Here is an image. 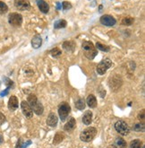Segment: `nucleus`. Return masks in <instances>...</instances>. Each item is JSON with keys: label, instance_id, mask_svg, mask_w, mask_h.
I'll list each match as a JSON object with an SVG mask.
<instances>
[{"label": "nucleus", "instance_id": "1", "mask_svg": "<svg viewBox=\"0 0 145 148\" xmlns=\"http://www.w3.org/2000/svg\"><path fill=\"white\" fill-rule=\"evenodd\" d=\"M27 102L31 106L32 111H34L37 115H41L44 111V107L41 104V102L37 99L36 95L34 94H30L27 99Z\"/></svg>", "mask_w": 145, "mask_h": 148}, {"label": "nucleus", "instance_id": "2", "mask_svg": "<svg viewBox=\"0 0 145 148\" xmlns=\"http://www.w3.org/2000/svg\"><path fill=\"white\" fill-rule=\"evenodd\" d=\"M82 49L84 51V55L88 59L92 60L94 58L97 54H98V51L97 49L95 48V46L93 45V43L91 41H88V40H85L82 42Z\"/></svg>", "mask_w": 145, "mask_h": 148}, {"label": "nucleus", "instance_id": "3", "mask_svg": "<svg viewBox=\"0 0 145 148\" xmlns=\"http://www.w3.org/2000/svg\"><path fill=\"white\" fill-rule=\"evenodd\" d=\"M97 134V129L95 127H88L86 129H84L83 131L80 135V139L83 142H91L93 138L95 137Z\"/></svg>", "mask_w": 145, "mask_h": 148}, {"label": "nucleus", "instance_id": "4", "mask_svg": "<svg viewBox=\"0 0 145 148\" xmlns=\"http://www.w3.org/2000/svg\"><path fill=\"white\" fill-rule=\"evenodd\" d=\"M70 110H71L70 105L65 101L62 102L60 105H59L58 114H59V117H60V119L62 121H65L66 119V118L68 117V115H69V113H70Z\"/></svg>", "mask_w": 145, "mask_h": 148}, {"label": "nucleus", "instance_id": "5", "mask_svg": "<svg viewBox=\"0 0 145 148\" xmlns=\"http://www.w3.org/2000/svg\"><path fill=\"white\" fill-rule=\"evenodd\" d=\"M8 23L14 27H19L22 23V16L18 13H11L8 15Z\"/></svg>", "mask_w": 145, "mask_h": 148}, {"label": "nucleus", "instance_id": "6", "mask_svg": "<svg viewBox=\"0 0 145 148\" xmlns=\"http://www.w3.org/2000/svg\"><path fill=\"white\" fill-rule=\"evenodd\" d=\"M112 66V61L110 60L109 58H105L103 59L102 61L97 66V73L100 75H104L107 71L108 69Z\"/></svg>", "mask_w": 145, "mask_h": 148}, {"label": "nucleus", "instance_id": "7", "mask_svg": "<svg viewBox=\"0 0 145 148\" xmlns=\"http://www.w3.org/2000/svg\"><path fill=\"white\" fill-rule=\"evenodd\" d=\"M115 128H116V131L122 136H126V135H128L130 132V128H129L128 125H127L126 122H125V121H123V120L117 121V122L115 124Z\"/></svg>", "mask_w": 145, "mask_h": 148}, {"label": "nucleus", "instance_id": "8", "mask_svg": "<svg viewBox=\"0 0 145 148\" xmlns=\"http://www.w3.org/2000/svg\"><path fill=\"white\" fill-rule=\"evenodd\" d=\"M14 5L18 10L27 11L31 8L29 0H14Z\"/></svg>", "mask_w": 145, "mask_h": 148}, {"label": "nucleus", "instance_id": "9", "mask_svg": "<svg viewBox=\"0 0 145 148\" xmlns=\"http://www.w3.org/2000/svg\"><path fill=\"white\" fill-rule=\"evenodd\" d=\"M100 23L103 24L105 26H114L116 23V20L114 18L113 16L109 15V14H105L102 15L100 17Z\"/></svg>", "mask_w": 145, "mask_h": 148}, {"label": "nucleus", "instance_id": "10", "mask_svg": "<svg viewBox=\"0 0 145 148\" xmlns=\"http://www.w3.org/2000/svg\"><path fill=\"white\" fill-rule=\"evenodd\" d=\"M21 108H22V111L23 113V115L26 117V118H32L33 116V111L31 108V106L29 105V103L25 101H22L21 102Z\"/></svg>", "mask_w": 145, "mask_h": 148}, {"label": "nucleus", "instance_id": "11", "mask_svg": "<svg viewBox=\"0 0 145 148\" xmlns=\"http://www.w3.org/2000/svg\"><path fill=\"white\" fill-rule=\"evenodd\" d=\"M18 106H19L18 99H17V97L14 96V95H12L9 99V101H8V109L12 111H14L18 108Z\"/></svg>", "mask_w": 145, "mask_h": 148}, {"label": "nucleus", "instance_id": "12", "mask_svg": "<svg viewBox=\"0 0 145 148\" xmlns=\"http://www.w3.org/2000/svg\"><path fill=\"white\" fill-rule=\"evenodd\" d=\"M37 5L39 7V9L44 14H48L49 11V5L47 2H45L44 0H36Z\"/></svg>", "mask_w": 145, "mask_h": 148}, {"label": "nucleus", "instance_id": "13", "mask_svg": "<svg viewBox=\"0 0 145 148\" xmlns=\"http://www.w3.org/2000/svg\"><path fill=\"white\" fill-rule=\"evenodd\" d=\"M57 117L56 116L55 113H50V114L48 115V119H47V124L49 126V127H56L57 125Z\"/></svg>", "mask_w": 145, "mask_h": 148}, {"label": "nucleus", "instance_id": "14", "mask_svg": "<svg viewBox=\"0 0 145 148\" xmlns=\"http://www.w3.org/2000/svg\"><path fill=\"white\" fill-rule=\"evenodd\" d=\"M41 44H42L41 36L39 35V34H37V35L34 36L31 40V46L34 49H39L41 46Z\"/></svg>", "mask_w": 145, "mask_h": 148}, {"label": "nucleus", "instance_id": "15", "mask_svg": "<svg viewBox=\"0 0 145 148\" xmlns=\"http://www.w3.org/2000/svg\"><path fill=\"white\" fill-rule=\"evenodd\" d=\"M91 121H92V112L91 110H87L82 117V122L85 125H90L91 123Z\"/></svg>", "mask_w": 145, "mask_h": 148}, {"label": "nucleus", "instance_id": "16", "mask_svg": "<svg viewBox=\"0 0 145 148\" xmlns=\"http://www.w3.org/2000/svg\"><path fill=\"white\" fill-rule=\"evenodd\" d=\"M126 146H127L126 142L123 138L120 137L116 138L113 144V148H126Z\"/></svg>", "mask_w": 145, "mask_h": 148}, {"label": "nucleus", "instance_id": "17", "mask_svg": "<svg viewBox=\"0 0 145 148\" xmlns=\"http://www.w3.org/2000/svg\"><path fill=\"white\" fill-rule=\"evenodd\" d=\"M75 126H76V121H75L74 118H71L69 119V121H68V122L65 125L64 129L65 130V131H69L70 132L75 127Z\"/></svg>", "mask_w": 145, "mask_h": 148}, {"label": "nucleus", "instance_id": "18", "mask_svg": "<svg viewBox=\"0 0 145 148\" xmlns=\"http://www.w3.org/2000/svg\"><path fill=\"white\" fill-rule=\"evenodd\" d=\"M86 101H87V104H88V106L90 108L93 109V108L97 107V99H96V97L94 96V95H92V94L89 95Z\"/></svg>", "mask_w": 145, "mask_h": 148}, {"label": "nucleus", "instance_id": "19", "mask_svg": "<svg viewBox=\"0 0 145 148\" xmlns=\"http://www.w3.org/2000/svg\"><path fill=\"white\" fill-rule=\"evenodd\" d=\"M63 48L66 50V51H69V52H73L75 48V44L74 41H70V40H67L65 41L63 43Z\"/></svg>", "mask_w": 145, "mask_h": 148}, {"label": "nucleus", "instance_id": "20", "mask_svg": "<svg viewBox=\"0 0 145 148\" xmlns=\"http://www.w3.org/2000/svg\"><path fill=\"white\" fill-rule=\"evenodd\" d=\"M64 138H65V135H64L62 132H57V133L56 134L55 137H54V141H53V143H54L55 145H57V144H59V143H61V142L64 140Z\"/></svg>", "mask_w": 145, "mask_h": 148}, {"label": "nucleus", "instance_id": "21", "mask_svg": "<svg viewBox=\"0 0 145 148\" xmlns=\"http://www.w3.org/2000/svg\"><path fill=\"white\" fill-rule=\"evenodd\" d=\"M66 25H67L66 21L61 19V20H58V21H57V22L55 23V24H54V28H55V29H62V28H65Z\"/></svg>", "mask_w": 145, "mask_h": 148}, {"label": "nucleus", "instance_id": "22", "mask_svg": "<svg viewBox=\"0 0 145 148\" xmlns=\"http://www.w3.org/2000/svg\"><path fill=\"white\" fill-rule=\"evenodd\" d=\"M85 106H86V104H85L84 99H82V98L79 99L78 101H76V102H75V107L77 108L78 110H84L85 109Z\"/></svg>", "mask_w": 145, "mask_h": 148}, {"label": "nucleus", "instance_id": "23", "mask_svg": "<svg viewBox=\"0 0 145 148\" xmlns=\"http://www.w3.org/2000/svg\"><path fill=\"white\" fill-rule=\"evenodd\" d=\"M134 22V19L133 17H130V16H126V17H124L123 20H122V24L123 25H126V26H130Z\"/></svg>", "mask_w": 145, "mask_h": 148}, {"label": "nucleus", "instance_id": "24", "mask_svg": "<svg viewBox=\"0 0 145 148\" xmlns=\"http://www.w3.org/2000/svg\"><path fill=\"white\" fill-rule=\"evenodd\" d=\"M95 48L98 49H99V50H101V51H104V52H108L110 50L109 46L104 45V44H102V43H100V42H97L96 43Z\"/></svg>", "mask_w": 145, "mask_h": 148}, {"label": "nucleus", "instance_id": "25", "mask_svg": "<svg viewBox=\"0 0 145 148\" xmlns=\"http://www.w3.org/2000/svg\"><path fill=\"white\" fill-rule=\"evenodd\" d=\"M142 143L139 140V139H135V140L132 141L130 143V147L131 148H142Z\"/></svg>", "mask_w": 145, "mask_h": 148}, {"label": "nucleus", "instance_id": "26", "mask_svg": "<svg viewBox=\"0 0 145 148\" xmlns=\"http://www.w3.org/2000/svg\"><path fill=\"white\" fill-rule=\"evenodd\" d=\"M8 11V6L3 1H0V14H4Z\"/></svg>", "mask_w": 145, "mask_h": 148}, {"label": "nucleus", "instance_id": "27", "mask_svg": "<svg viewBox=\"0 0 145 148\" xmlns=\"http://www.w3.org/2000/svg\"><path fill=\"white\" fill-rule=\"evenodd\" d=\"M133 129L136 132H144V125L142 123H139V124H135L133 127Z\"/></svg>", "mask_w": 145, "mask_h": 148}, {"label": "nucleus", "instance_id": "28", "mask_svg": "<svg viewBox=\"0 0 145 148\" xmlns=\"http://www.w3.org/2000/svg\"><path fill=\"white\" fill-rule=\"evenodd\" d=\"M50 53L51 55H52L53 57H58V56H60L61 53H62V51L59 49L58 48H55L53 49H51L50 50Z\"/></svg>", "mask_w": 145, "mask_h": 148}, {"label": "nucleus", "instance_id": "29", "mask_svg": "<svg viewBox=\"0 0 145 148\" xmlns=\"http://www.w3.org/2000/svg\"><path fill=\"white\" fill-rule=\"evenodd\" d=\"M62 8H63V10H69L70 8H72V5H71L70 2L64 1L62 3Z\"/></svg>", "mask_w": 145, "mask_h": 148}, {"label": "nucleus", "instance_id": "30", "mask_svg": "<svg viewBox=\"0 0 145 148\" xmlns=\"http://www.w3.org/2000/svg\"><path fill=\"white\" fill-rule=\"evenodd\" d=\"M4 81H5V84H6V86L8 87V88H11V87L14 85V83L12 80H10L9 78L7 77H4Z\"/></svg>", "mask_w": 145, "mask_h": 148}, {"label": "nucleus", "instance_id": "31", "mask_svg": "<svg viewBox=\"0 0 145 148\" xmlns=\"http://www.w3.org/2000/svg\"><path fill=\"white\" fill-rule=\"evenodd\" d=\"M5 121V115L3 114V113H1L0 112V125H2L4 122Z\"/></svg>", "mask_w": 145, "mask_h": 148}, {"label": "nucleus", "instance_id": "32", "mask_svg": "<svg viewBox=\"0 0 145 148\" xmlns=\"http://www.w3.org/2000/svg\"><path fill=\"white\" fill-rule=\"evenodd\" d=\"M9 90H10V88H8V87H7V88H6L5 91H3L1 93H0V96H2V97H3V96H5V95H6L8 92H9Z\"/></svg>", "mask_w": 145, "mask_h": 148}, {"label": "nucleus", "instance_id": "33", "mask_svg": "<svg viewBox=\"0 0 145 148\" xmlns=\"http://www.w3.org/2000/svg\"><path fill=\"white\" fill-rule=\"evenodd\" d=\"M22 139H19L18 142H17V145L15 146V148H22Z\"/></svg>", "mask_w": 145, "mask_h": 148}, {"label": "nucleus", "instance_id": "34", "mask_svg": "<svg viewBox=\"0 0 145 148\" xmlns=\"http://www.w3.org/2000/svg\"><path fill=\"white\" fill-rule=\"evenodd\" d=\"M138 119L141 120H143L144 119V110H142V114H141V113H140V114H139V116H138Z\"/></svg>", "mask_w": 145, "mask_h": 148}, {"label": "nucleus", "instance_id": "35", "mask_svg": "<svg viewBox=\"0 0 145 148\" xmlns=\"http://www.w3.org/2000/svg\"><path fill=\"white\" fill-rule=\"evenodd\" d=\"M57 9H60V8H61L60 3H57Z\"/></svg>", "mask_w": 145, "mask_h": 148}, {"label": "nucleus", "instance_id": "36", "mask_svg": "<svg viewBox=\"0 0 145 148\" xmlns=\"http://www.w3.org/2000/svg\"><path fill=\"white\" fill-rule=\"evenodd\" d=\"M2 143H3V136H0V144H2Z\"/></svg>", "mask_w": 145, "mask_h": 148}]
</instances>
